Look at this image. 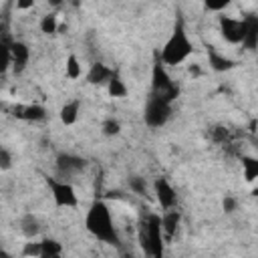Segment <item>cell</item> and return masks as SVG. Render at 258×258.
Listing matches in <instances>:
<instances>
[{"label": "cell", "instance_id": "836d02e7", "mask_svg": "<svg viewBox=\"0 0 258 258\" xmlns=\"http://www.w3.org/2000/svg\"><path fill=\"white\" fill-rule=\"evenodd\" d=\"M48 258H62V254H56V256H48Z\"/></svg>", "mask_w": 258, "mask_h": 258}, {"label": "cell", "instance_id": "ffe728a7", "mask_svg": "<svg viewBox=\"0 0 258 258\" xmlns=\"http://www.w3.org/2000/svg\"><path fill=\"white\" fill-rule=\"evenodd\" d=\"M107 91H109V95H111V97H117V99H121V97H125V95H127V85L123 83V79L119 77V73H117V71L113 73L111 81L107 83Z\"/></svg>", "mask_w": 258, "mask_h": 258}, {"label": "cell", "instance_id": "8992f818", "mask_svg": "<svg viewBox=\"0 0 258 258\" xmlns=\"http://www.w3.org/2000/svg\"><path fill=\"white\" fill-rule=\"evenodd\" d=\"M46 185L52 194V200L58 208H77L79 198L75 194V187L64 181V179H56V177H46Z\"/></svg>", "mask_w": 258, "mask_h": 258}, {"label": "cell", "instance_id": "1f68e13d", "mask_svg": "<svg viewBox=\"0 0 258 258\" xmlns=\"http://www.w3.org/2000/svg\"><path fill=\"white\" fill-rule=\"evenodd\" d=\"M189 75H196V77H198V75H200V67H198V64L189 67Z\"/></svg>", "mask_w": 258, "mask_h": 258}, {"label": "cell", "instance_id": "4316f807", "mask_svg": "<svg viewBox=\"0 0 258 258\" xmlns=\"http://www.w3.org/2000/svg\"><path fill=\"white\" fill-rule=\"evenodd\" d=\"M10 167H12V155H10V151L0 143V169L6 171V169H10Z\"/></svg>", "mask_w": 258, "mask_h": 258}, {"label": "cell", "instance_id": "d4e9b609", "mask_svg": "<svg viewBox=\"0 0 258 258\" xmlns=\"http://www.w3.org/2000/svg\"><path fill=\"white\" fill-rule=\"evenodd\" d=\"M101 129H103V135L113 137V135H119L121 133V123L117 119H105L103 125H101Z\"/></svg>", "mask_w": 258, "mask_h": 258}, {"label": "cell", "instance_id": "4fadbf2b", "mask_svg": "<svg viewBox=\"0 0 258 258\" xmlns=\"http://www.w3.org/2000/svg\"><path fill=\"white\" fill-rule=\"evenodd\" d=\"M208 62H210V67L216 71V73H226V71H232L234 67H236V62L230 58V56H226V54H222L218 48H214V46H208Z\"/></svg>", "mask_w": 258, "mask_h": 258}, {"label": "cell", "instance_id": "7402d4cb", "mask_svg": "<svg viewBox=\"0 0 258 258\" xmlns=\"http://www.w3.org/2000/svg\"><path fill=\"white\" fill-rule=\"evenodd\" d=\"M64 73H67L69 79H79V77H81V62H79L77 54H69V56H67Z\"/></svg>", "mask_w": 258, "mask_h": 258}, {"label": "cell", "instance_id": "9a60e30c", "mask_svg": "<svg viewBox=\"0 0 258 258\" xmlns=\"http://www.w3.org/2000/svg\"><path fill=\"white\" fill-rule=\"evenodd\" d=\"M12 42H14V38H12L10 32L0 34V75H4L10 69V62H12V58H10V46H12Z\"/></svg>", "mask_w": 258, "mask_h": 258}, {"label": "cell", "instance_id": "7a4b0ae2", "mask_svg": "<svg viewBox=\"0 0 258 258\" xmlns=\"http://www.w3.org/2000/svg\"><path fill=\"white\" fill-rule=\"evenodd\" d=\"M191 50H194V46H191V40H189V36L185 32L183 18L177 14L169 38L165 40L163 48L157 50L159 52V58H161L163 64H181L191 54Z\"/></svg>", "mask_w": 258, "mask_h": 258}, {"label": "cell", "instance_id": "83f0119b", "mask_svg": "<svg viewBox=\"0 0 258 258\" xmlns=\"http://www.w3.org/2000/svg\"><path fill=\"white\" fill-rule=\"evenodd\" d=\"M228 6H230V0H220V2H212V0H208V2L204 4V8L210 10V12H220V10L228 8Z\"/></svg>", "mask_w": 258, "mask_h": 258}, {"label": "cell", "instance_id": "30bf717a", "mask_svg": "<svg viewBox=\"0 0 258 258\" xmlns=\"http://www.w3.org/2000/svg\"><path fill=\"white\" fill-rule=\"evenodd\" d=\"M85 165H87V161L81 155H75V153H58L56 155V169L62 175H73V173L85 169Z\"/></svg>", "mask_w": 258, "mask_h": 258}, {"label": "cell", "instance_id": "277c9868", "mask_svg": "<svg viewBox=\"0 0 258 258\" xmlns=\"http://www.w3.org/2000/svg\"><path fill=\"white\" fill-rule=\"evenodd\" d=\"M149 95L159 97L167 103H173L179 97V87L171 81V77L165 71V64L161 62L157 50L153 54V64H151V93Z\"/></svg>", "mask_w": 258, "mask_h": 258}, {"label": "cell", "instance_id": "cb8c5ba5", "mask_svg": "<svg viewBox=\"0 0 258 258\" xmlns=\"http://www.w3.org/2000/svg\"><path fill=\"white\" fill-rule=\"evenodd\" d=\"M127 183H129V189H131L133 194H137V196H145V194H147V181H145V177H141V175H131Z\"/></svg>", "mask_w": 258, "mask_h": 258}, {"label": "cell", "instance_id": "6da1fadb", "mask_svg": "<svg viewBox=\"0 0 258 258\" xmlns=\"http://www.w3.org/2000/svg\"><path fill=\"white\" fill-rule=\"evenodd\" d=\"M85 226L87 230L101 242L111 244V246H119V234L115 230L113 218H111V210L103 200H97L91 204V208L87 210L85 216Z\"/></svg>", "mask_w": 258, "mask_h": 258}, {"label": "cell", "instance_id": "603a6c76", "mask_svg": "<svg viewBox=\"0 0 258 258\" xmlns=\"http://www.w3.org/2000/svg\"><path fill=\"white\" fill-rule=\"evenodd\" d=\"M58 30V22H56V14H44L40 18V32L44 34H54Z\"/></svg>", "mask_w": 258, "mask_h": 258}, {"label": "cell", "instance_id": "52a82bcc", "mask_svg": "<svg viewBox=\"0 0 258 258\" xmlns=\"http://www.w3.org/2000/svg\"><path fill=\"white\" fill-rule=\"evenodd\" d=\"M218 24H220V32L224 36L226 42L230 44H240L244 40V32H246V22L244 18H234V16H226L222 14L218 18Z\"/></svg>", "mask_w": 258, "mask_h": 258}, {"label": "cell", "instance_id": "e0dca14e", "mask_svg": "<svg viewBox=\"0 0 258 258\" xmlns=\"http://www.w3.org/2000/svg\"><path fill=\"white\" fill-rule=\"evenodd\" d=\"M79 111H81V103L75 99V101H69V103H64V105L60 107L58 117H60V121H62L64 125H73V123H77V119H79Z\"/></svg>", "mask_w": 258, "mask_h": 258}, {"label": "cell", "instance_id": "ac0fdd59", "mask_svg": "<svg viewBox=\"0 0 258 258\" xmlns=\"http://www.w3.org/2000/svg\"><path fill=\"white\" fill-rule=\"evenodd\" d=\"M20 230H22V234H24L28 240H34L36 234L40 232V224H38L36 216H32V214H24L22 220H20Z\"/></svg>", "mask_w": 258, "mask_h": 258}, {"label": "cell", "instance_id": "9c48e42d", "mask_svg": "<svg viewBox=\"0 0 258 258\" xmlns=\"http://www.w3.org/2000/svg\"><path fill=\"white\" fill-rule=\"evenodd\" d=\"M10 58H12L10 67H12L14 75L24 73V69H26V64H28V58H30V48H28V44L22 42V40H14L12 46H10Z\"/></svg>", "mask_w": 258, "mask_h": 258}, {"label": "cell", "instance_id": "ba28073f", "mask_svg": "<svg viewBox=\"0 0 258 258\" xmlns=\"http://www.w3.org/2000/svg\"><path fill=\"white\" fill-rule=\"evenodd\" d=\"M153 191L157 198V204L161 206V210H173L177 204V194L173 189V185L165 179V177H157L153 181Z\"/></svg>", "mask_w": 258, "mask_h": 258}, {"label": "cell", "instance_id": "2e32d148", "mask_svg": "<svg viewBox=\"0 0 258 258\" xmlns=\"http://www.w3.org/2000/svg\"><path fill=\"white\" fill-rule=\"evenodd\" d=\"M16 117L24 119V121H42L46 117V109L42 105H26V107H16L14 109Z\"/></svg>", "mask_w": 258, "mask_h": 258}, {"label": "cell", "instance_id": "8fae6325", "mask_svg": "<svg viewBox=\"0 0 258 258\" xmlns=\"http://www.w3.org/2000/svg\"><path fill=\"white\" fill-rule=\"evenodd\" d=\"M113 69L111 67H107L105 62H93L91 64V69H89V73H87V83L89 85H107L109 81H111V77H113Z\"/></svg>", "mask_w": 258, "mask_h": 258}, {"label": "cell", "instance_id": "484cf974", "mask_svg": "<svg viewBox=\"0 0 258 258\" xmlns=\"http://www.w3.org/2000/svg\"><path fill=\"white\" fill-rule=\"evenodd\" d=\"M22 256L24 258H38L40 256V242H34V240L26 242L22 246Z\"/></svg>", "mask_w": 258, "mask_h": 258}, {"label": "cell", "instance_id": "f1b7e54d", "mask_svg": "<svg viewBox=\"0 0 258 258\" xmlns=\"http://www.w3.org/2000/svg\"><path fill=\"white\" fill-rule=\"evenodd\" d=\"M222 208H224V212H226V214H232V212L238 208V200H236V198H232V196H226V198H224V202H222Z\"/></svg>", "mask_w": 258, "mask_h": 258}, {"label": "cell", "instance_id": "5bb4252c", "mask_svg": "<svg viewBox=\"0 0 258 258\" xmlns=\"http://www.w3.org/2000/svg\"><path fill=\"white\" fill-rule=\"evenodd\" d=\"M244 22H246V32H244L242 44L248 50H256V46H258V16L248 14V16H244Z\"/></svg>", "mask_w": 258, "mask_h": 258}, {"label": "cell", "instance_id": "4dcf8cb0", "mask_svg": "<svg viewBox=\"0 0 258 258\" xmlns=\"http://www.w3.org/2000/svg\"><path fill=\"white\" fill-rule=\"evenodd\" d=\"M34 6V0H18L16 2V8L18 10H28V8H32Z\"/></svg>", "mask_w": 258, "mask_h": 258}, {"label": "cell", "instance_id": "5b68a950", "mask_svg": "<svg viewBox=\"0 0 258 258\" xmlns=\"http://www.w3.org/2000/svg\"><path fill=\"white\" fill-rule=\"evenodd\" d=\"M171 117V103L159 99V97H153L149 95L147 97V103H145V109H143V121L147 127L151 129H157V127H163Z\"/></svg>", "mask_w": 258, "mask_h": 258}, {"label": "cell", "instance_id": "7c38bea8", "mask_svg": "<svg viewBox=\"0 0 258 258\" xmlns=\"http://www.w3.org/2000/svg\"><path fill=\"white\" fill-rule=\"evenodd\" d=\"M159 218H161V234H163V240L169 242L175 236L177 228H179L181 216H179L177 210H165L163 216H159Z\"/></svg>", "mask_w": 258, "mask_h": 258}, {"label": "cell", "instance_id": "f546056e", "mask_svg": "<svg viewBox=\"0 0 258 258\" xmlns=\"http://www.w3.org/2000/svg\"><path fill=\"white\" fill-rule=\"evenodd\" d=\"M212 137H214L216 141H220V143H226V141H228V129H224V127H214V129H212Z\"/></svg>", "mask_w": 258, "mask_h": 258}, {"label": "cell", "instance_id": "44dd1931", "mask_svg": "<svg viewBox=\"0 0 258 258\" xmlns=\"http://www.w3.org/2000/svg\"><path fill=\"white\" fill-rule=\"evenodd\" d=\"M242 169H244V179L254 181L258 177V159L252 155H242Z\"/></svg>", "mask_w": 258, "mask_h": 258}, {"label": "cell", "instance_id": "d6a6232c", "mask_svg": "<svg viewBox=\"0 0 258 258\" xmlns=\"http://www.w3.org/2000/svg\"><path fill=\"white\" fill-rule=\"evenodd\" d=\"M0 258H14V256H12L10 252H6L4 248H0Z\"/></svg>", "mask_w": 258, "mask_h": 258}, {"label": "cell", "instance_id": "3957f363", "mask_svg": "<svg viewBox=\"0 0 258 258\" xmlns=\"http://www.w3.org/2000/svg\"><path fill=\"white\" fill-rule=\"evenodd\" d=\"M139 246L145 252L147 258H163L165 256V246H163V234H161V218L157 214H147L139 222L137 230Z\"/></svg>", "mask_w": 258, "mask_h": 258}, {"label": "cell", "instance_id": "d6986e66", "mask_svg": "<svg viewBox=\"0 0 258 258\" xmlns=\"http://www.w3.org/2000/svg\"><path fill=\"white\" fill-rule=\"evenodd\" d=\"M62 254V244L54 238H44L40 240V256L38 258H48V256H56Z\"/></svg>", "mask_w": 258, "mask_h": 258}]
</instances>
